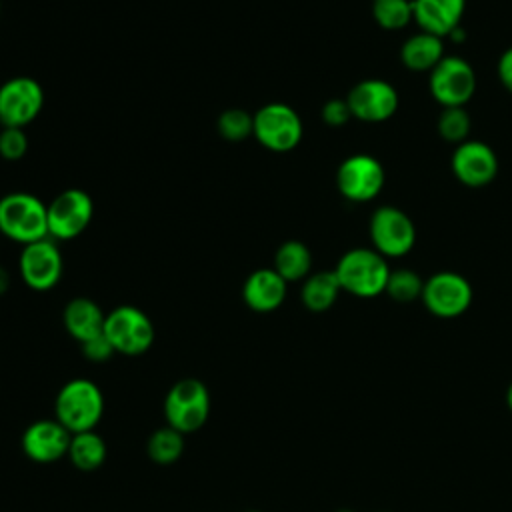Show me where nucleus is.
<instances>
[{
  "mask_svg": "<svg viewBox=\"0 0 512 512\" xmlns=\"http://www.w3.org/2000/svg\"><path fill=\"white\" fill-rule=\"evenodd\" d=\"M104 416V394L96 382L88 378H72L56 394L54 418L70 432H88L98 426Z\"/></svg>",
  "mask_w": 512,
  "mask_h": 512,
  "instance_id": "1",
  "label": "nucleus"
},
{
  "mask_svg": "<svg viewBox=\"0 0 512 512\" xmlns=\"http://www.w3.org/2000/svg\"><path fill=\"white\" fill-rule=\"evenodd\" d=\"M0 234L22 246L50 238L46 204L30 192H10L2 196Z\"/></svg>",
  "mask_w": 512,
  "mask_h": 512,
  "instance_id": "2",
  "label": "nucleus"
},
{
  "mask_svg": "<svg viewBox=\"0 0 512 512\" xmlns=\"http://www.w3.org/2000/svg\"><path fill=\"white\" fill-rule=\"evenodd\" d=\"M340 288L358 298H374L386 290L390 268L374 248L348 250L334 268Z\"/></svg>",
  "mask_w": 512,
  "mask_h": 512,
  "instance_id": "3",
  "label": "nucleus"
},
{
  "mask_svg": "<svg viewBox=\"0 0 512 512\" xmlns=\"http://www.w3.org/2000/svg\"><path fill=\"white\" fill-rule=\"evenodd\" d=\"M210 416V392L198 378H182L170 386L164 398V418L174 430L198 432Z\"/></svg>",
  "mask_w": 512,
  "mask_h": 512,
  "instance_id": "4",
  "label": "nucleus"
},
{
  "mask_svg": "<svg viewBox=\"0 0 512 512\" xmlns=\"http://www.w3.org/2000/svg\"><path fill=\"white\" fill-rule=\"evenodd\" d=\"M104 336L116 354L140 356L154 344V324L146 312L136 306L122 304L112 308L104 320Z\"/></svg>",
  "mask_w": 512,
  "mask_h": 512,
  "instance_id": "5",
  "label": "nucleus"
},
{
  "mask_svg": "<svg viewBox=\"0 0 512 512\" xmlns=\"http://www.w3.org/2000/svg\"><path fill=\"white\" fill-rule=\"evenodd\" d=\"M252 136L272 152H290L302 140V120L298 112L284 102H270L256 110Z\"/></svg>",
  "mask_w": 512,
  "mask_h": 512,
  "instance_id": "6",
  "label": "nucleus"
},
{
  "mask_svg": "<svg viewBox=\"0 0 512 512\" xmlns=\"http://www.w3.org/2000/svg\"><path fill=\"white\" fill-rule=\"evenodd\" d=\"M48 212V236L52 240L78 238L92 222L94 202L88 192L80 188L62 190L46 204Z\"/></svg>",
  "mask_w": 512,
  "mask_h": 512,
  "instance_id": "7",
  "label": "nucleus"
},
{
  "mask_svg": "<svg viewBox=\"0 0 512 512\" xmlns=\"http://www.w3.org/2000/svg\"><path fill=\"white\" fill-rule=\"evenodd\" d=\"M370 240L384 258H398L412 250L416 242L414 222L394 206H380L370 218Z\"/></svg>",
  "mask_w": 512,
  "mask_h": 512,
  "instance_id": "8",
  "label": "nucleus"
},
{
  "mask_svg": "<svg viewBox=\"0 0 512 512\" xmlns=\"http://www.w3.org/2000/svg\"><path fill=\"white\" fill-rule=\"evenodd\" d=\"M44 106V90L30 76H14L0 86V124L26 128Z\"/></svg>",
  "mask_w": 512,
  "mask_h": 512,
  "instance_id": "9",
  "label": "nucleus"
},
{
  "mask_svg": "<svg viewBox=\"0 0 512 512\" xmlns=\"http://www.w3.org/2000/svg\"><path fill=\"white\" fill-rule=\"evenodd\" d=\"M384 168L370 154H352L336 170L338 192L352 202H368L384 188Z\"/></svg>",
  "mask_w": 512,
  "mask_h": 512,
  "instance_id": "10",
  "label": "nucleus"
},
{
  "mask_svg": "<svg viewBox=\"0 0 512 512\" xmlns=\"http://www.w3.org/2000/svg\"><path fill=\"white\" fill-rule=\"evenodd\" d=\"M476 90L472 66L458 56H444L430 70V94L444 108L464 106Z\"/></svg>",
  "mask_w": 512,
  "mask_h": 512,
  "instance_id": "11",
  "label": "nucleus"
},
{
  "mask_svg": "<svg viewBox=\"0 0 512 512\" xmlns=\"http://www.w3.org/2000/svg\"><path fill=\"white\" fill-rule=\"evenodd\" d=\"M18 270L24 284L36 292L52 290L64 270V260L52 238L26 244L18 258Z\"/></svg>",
  "mask_w": 512,
  "mask_h": 512,
  "instance_id": "12",
  "label": "nucleus"
},
{
  "mask_svg": "<svg viewBox=\"0 0 512 512\" xmlns=\"http://www.w3.org/2000/svg\"><path fill=\"white\" fill-rule=\"evenodd\" d=\"M422 302L438 318H456L470 308L472 286L456 272H438L424 282Z\"/></svg>",
  "mask_w": 512,
  "mask_h": 512,
  "instance_id": "13",
  "label": "nucleus"
},
{
  "mask_svg": "<svg viewBox=\"0 0 512 512\" xmlns=\"http://www.w3.org/2000/svg\"><path fill=\"white\" fill-rule=\"evenodd\" d=\"M346 102L354 118L376 124L394 116L398 110V92L386 80L368 78L348 92Z\"/></svg>",
  "mask_w": 512,
  "mask_h": 512,
  "instance_id": "14",
  "label": "nucleus"
},
{
  "mask_svg": "<svg viewBox=\"0 0 512 512\" xmlns=\"http://www.w3.org/2000/svg\"><path fill=\"white\" fill-rule=\"evenodd\" d=\"M452 172L464 186L482 188L496 178L498 158L488 144L466 140L452 154Z\"/></svg>",
  "mask_w": 512,
  "mask_h": 512,
  "instance_id": "15",
  "label": "nucleus"
},
{
  "mask_svg": "<svg viewBox=\"0 0 512 512\" xmlns=\"http://www.w3.org/2000/svg\"><path fill=\"white\" fill-rule=\"evenodd\" d=\"M72 434L56 420L32 422L22 434V452L38 464H50L68 454Z\"/></svg>",
  "mask_w": 512,
  "mask_h": 512,
  "instance_id": "16",
  "label": "nucleus"
},
{
  "mask_svg": "<svg viewBox=\"0 0 512 512\" xmlns=\"http://www.w3.org/2000/svg\"><path fill=\"white\" fill-rule=\"evenodd\" d=\"M466 0H412V14L422 32L438 38L460 28Z\"/></svg>",
  "mask_w": 512,
  "mask_h": 512,
  "instance_id": "17",
  "label": "nucleus"
},
{
  "mask_svg": "<svg viewBox=\"0 0 512 512\" xmlns=\"http://www.w3.org/2000/svg\"><path fill=\"white\" fill-rule=\"evenodd\" d=\"M288 282L274 268L254 270L242 286V300L254 312H272L282 306Z\"/></svg>",
  "mask_w": 512,
  "mask_h": 512,
  "instance_id": "18",
  "label": "nucleus"
},
{
  "mask_svg": "<svg viewBox=\"0 0 512 512\" xmlns=\"http://www.w3.org/2000/svg\"><path fill=\"white\" fill-rule=\"evenodd\" d=\"M104 320L106 314L102 312V308L84 296L72 298L62 314V322L66 332L76 340V342H86L98 334L104 332Z\"/></svg>",
  "mask_w": 512,
  "mask_h": 512,
  "instance_id": "19",
  "label": "nucleus"
},
{
  "mask_svg": "<svg viewBox=\"0 0 512 512\" xmlns=\"http://www.w3.org/2000/svg\"><path fill=\"white\" fill-rule=\"evenodd\" d=\"M444 58V44L442 38L420 32L410 36L402 48H400V60L408 70L414 72H424L432 70L440 60Z\"/></svg>",
  "mask_w": 512,
  "mask_h": 512,
  "instance_id": "20",
  "label": "nucleus"
},
{
  "mask_svg": "<svg viewBox=\"0 0 512 512\" xmlns=\"http://www.w3.org/2000/svg\"><path fill=\"white\" fill-rule=\"evenodd\" d=\"M340 292H342V288H340V282L336 278V272L334 270H324V272L310 274L304 280L302 290H300V298H302V304L310 312H326L338 300Z\"/></svg>",
  "mask_w": 512,
  "mask_h": 512,
  "instance_id": "21",
  "label": "nucleus"
},
{
  "mask_svg": "<svg viewBox=\"0 0 512 512\" xmlns=\"http://www.w3.org/2000/svg\"><path fill=\"white\" fill-rule=\"evenodd\" d=\"M106 454H108V448L104 438L98 432L88 430V432L72 434L66 456L70 458L74 468L82 472H92L104 464Z\"/></svg>",
  "mask_w": 512,
  "mask_h": 512,
  "instance_id": "22",
  "label": "nucleus"
},
{
  "mask_svg": "<svg viewBox=\"0 0 512 512\" xmlns=\"http://www.w3.org/2000/svg\"><path fill=\"white\" fill-rule=\"evenodd\" d=\"M312 254L308 246L300 240H288L278 246L274 254V270L286 280L296 282L310 276Z\"/></svg>",
  "mask_w": 512,
  "mask_h": 512,
  "instance_id": "23",
  "label": "nucleus"
},
{
  "mask_svg": "<svg viewBox=\"0 0 512 512\" xmlns=\"http://www.w3.org/2000/svg\"><path fill=\"white\" fill-rule=\"evenodd\" d=\"M146 454L152 462L160 466H170L184 454V434L172 426H162L154 430L146 442Z\"/></svg>",
  "mask_w": 512,
  "mask_h": 512,
  "instance_id": "24",
  "label": "nucleus"
},
{
  "mask_svg": "<svg viewBox=\"0 0 512 512\" xmlns=\"http://www.w3.org/2000/svg\"><path fill=\"white\" fill-rule=\"evenodd\" d=\"M372 16L380 28L400 30L410 20H414L412 0H374Z\"/></svg>",
  "mask_w": 512,
  "mask_h": 512,
  "instance_id": "25",
  "label": "nucleus"
},
{
  "mask_svg": "<svg viewBox=\"0 0 512 512\" xmlns=\"http://www.w3.org/2000/svg\"><path fill=\"white\" fill-rule=\"evenodd\" d=\"M422 288H424L422 278L416 272L402 268V270H390L384 292L394 302L408 304V302H414L416 298H422Z\"/></svg>",
  "mask_w": 512,
  "mask_h": 512,
  "instance_id": "26",
  "label": "nucleus"
},
{
  "mask_svg": "<svg viewBox=\"0 0 512 512\" xmlns=\"http://www.w3.org/2000/svg\"><path fill=\"white\" fill-rule=\"evenodd\" d=\"M252 124L254 116L242 108H228L216 120L220 136L228 142H242L248 136H252Z\"/></svg>",
  "mask_w": 512,
  "mask_h": 512,
  "instance_id": "27",
  "label": "nucleus"
},
{
  "mask_svg": "<svg viewBox=\"0 0 512 512\" xmlns=\"http://www.w3.org/2000/svg\"><path fill=\"white\" fill-rule=\"evenodd\" d=\"M438 132L446 142L462 144L470 134V116L464 106L444 108L438 118Z\"/></svg>",
  "mask_w": 512,
  "mask_h": 512,
  "instance_id": "28",
  "label": "nucleus"
},
{
  "mask_svg": "<svg viewBox=\"0 0 512 512\" xmlns=\"http://www.w3.org/2000/svg\"><path fill=\"white\" fill-rule=\"evenodd\" d=\"M28 152V136L24 128L2 126L0 128V156L8 162H16L24 158Z\"/></svg>",
  "mask_w": 512,
  "mask_h": 512,
  "instance_id": "29",
  "label": "nucleus"
},
{
  "mask_svg": "<svg viewBox=\"0 0 512 512\" xmlns=\"http://www.w3.org/2000/svg\"><path fill=\"white\" fill-rule=\"evenodd\" d=\"M80 348H82L84 358H88L92 362H106L108 358H112L116 354L110 340L104 336V332L86 340V342H82Z\"/></svg>",
  "mask_w": 512,
  "mask_h": 512,
  "instance_id": "30",
  "label": "nucleus"
},
{
  "mask_svg": "<svg viewBox=\"0 0 512 512\" xmlns=\"http://www.w3.org/2000/svg\"><path fill=\"white\" fill-rule=\"evenodd\" d=\"M352 118L348 102L342 98H332L322 106V120L328 126H344Z\"/></svg>",
  "mask_w": 512,
  "mask_h": 512,
  "instance_id": "31",
  "label": "nucleus"
},
{
  "mask_svg": "<svg viewBox=\"0 0 512 512\" xmlns=\"http://www.w3.org/2000/svg\"><path fill=\"white\" fill-rule=\"evenodd\" d=\"M498 78L502 86L512 94V48H508L498 60Z\"/></svg>",
  "mask_w": 512,
  "mask_h": 512,
  "instance_id": "32",
  "label": "nucleus"
},
{
  "mask_svg": "<svg viewBox=\"0 0 512 512\" xmlns=\"http://www.w3.org/2000/svg\"><path fill=\"white\" fill-rule=\"evenodd\" d=\"M8 286H10V274L6 272V268L0 266V296L8 290Z\"/></svg>",
  "mask_w": 512,
  "mask_h": 512,
  "instance_id": "33",
  "label": "nucleus"
},
{
  "mask_svg": "<svg viewBox=\"0 0 512 512\" xmlns=\"http://www.w3.org/2000/svg\"><path fill=\"white\" fill-rule=\"evenodd\" d=\"M506 406H508V410L512 412V382H510V386H508V390H506Z\"/></svg>",
  "mask_w": 512,
  "mask_h": 512,
  "instance_id": "34",
  "label": "nucleus"
},
{
  "mask_svg": "<svg viewBox=\"0 0 512 512\" xmlns=\"http://www.w3.org/2000/svg\"><path fill=\"white\" fill-rule=\"evenodd\" d=\"M244 512H260V510H244Z\"/></svg>",
  "mask_w": 512,
  "mask_h": 512,
  "instance_id": "35",
  "label": "nucleus"
},
{
  "mask_svg": "<svg viewBox=\"0 0 512 512\" xmlns=\"http://www.w3.org/2000/svg\"><path fill=\"white\" fill-rule=\"evenodd\" d=\"M0 12H2V0H0Z\"/></svg>",
  "mask_w": 512,
  "mask_h": 512,
  "instance_id": "36",
  "label": "nucleus"
},
{
  "mask_svg": "<svg viewBox=\"0 0 512 512\" xmlns=\"http://www.w3.org/2000/svg\"><path fill=\"white\" fill-rule=\"evenodd\" d=\"M0 128H2V124H0Z\"/></svg>",
  "mask_w": 512,
  "mask_h": 512,
  "instance_id": "37",
  "label": "nucleus"
}]
</instances>
